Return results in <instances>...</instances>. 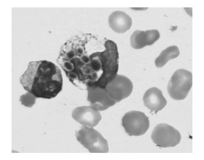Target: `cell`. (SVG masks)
Returning <instances> with one entry per match:
<instances>
[{"instance_id": "6da1fadb", "label": "cell", "mask_w": 204, "mask_h": 160, "mask_svg": "<svg viewBox=\"0 0 204 160\" xmlns=\"http://www.w3.org/2000/svg\"><path fill=\"white\" fill-rule=\"evenodd\" d=\"M24 89L37 98L50 99L62 90L63 80L60 68L46 60L32 61L21 76Z\"/></svg>"}, {"instance_id": "7a4b0ae2", "label": "cell", "mask_w": 204, "mask_h": 160, "mask_svg": "<svg viewBox=\"0 0 204 160\" xmlns=\"http://www.w3.org/2000/svg\"><path fill=\"white\" fill-rule=\"evenodd\" d=\"M78 141L90 153H107L109 151L107 141L93 127L83 125L75 131Z\"/></svg>"}, {"instance_id": "3957f363", "label": "cell", "mask_w": 204, "mask_h": 160, "mask_svg": "<svg viewBox=\"0 0 204 160\" xmlns=\"http://www.w3.org/2000/svg\"><path fill=\"white\" fill-rule=\"evenodd\" d=\"M192 85V74L186 70H176L168 83L167 90L170 97L177 100H182L187 96Z\"/></svg>"}, {"instance_id": "277c9868", "label": "cell", "mask_w": 204, "mask_h": 160, "mask_svg": "<svg viewBox=\"0 0 204 160\" xmlns=\"http://www.w3.org/2000/svg\"><path fill=\"white\" fill-rule=\"evenodd\" d=\"M151 138L157 146L166 148L174 147L180 143V133L173 127L166 123L157 125L152 132Z\"/></svg>"}, {"instance_id": "5b68a950", "label": "cell", "mask_w": 204, "mask_h": 160, "mask_svg": "<svg viewBox=\"0 0 204 160\" xmlns=\"http://www.w3.org/2000/svg\"><path fill=\"white\" fill-rule=\"evenodd\" d=\"M122 124L126 132L130 136L144 134L150 126L149 118L144 113L132 111L126 113L122 119Z\"/></svg>"}, {"instance_id": "8992f818", "label": "cell", "mask_w": 204, "mask_h": 160, "mask_svg": "<svg viewBox=\"0 0 204 160\" xmlns=\"http://www.w3.org/2000/svg\"><path fill=\"white\" fill-rule=\"evenodd\" d=\"M133 88V83L130 79L118 74H117L105 88L109 96L116 103L129 97Z\"/></svg>"}, {"instance_id": "52a82bcc", "label": "cell", "mask_w": 204, "mask_h": 160, "mask_svg": "<svg viewBox=\"0 0 204 160\" xmlns=\"http://www.w3.org/2000/svg\"><path fill=\"white\" fill-rule=\"evenodd\" d=\"M73 118L80 124L93 127L102 119L99 111L91 106H83L75 109L72 113Z\"/></svg>"}, {"instance_id": "ba28073f", "label": "cell", "mask_w": 204, "mask_h": 160, "mask_svg": "<svg viewBox=\"0 0 204 160\" xmlns=\"http://www.w3.org/2000/svg\"><path fill=\"white\" fill-rule=\"evenodd\" d=\"M87 90V101L91 106L99 111L105 110L116 103L109 96L105 88L93 87Z\"/></svg>"}, {"instance_id": "9c48e42d", "label": "cell", "mask_w": 204, "mask_h": 160, "mask_svg": "<svg viewBox=\"0 0 204 160\" xmlns=\"http://www.w3.org/2000/svg\"><path fill=\"white\" fill-rule=\"evenodd\" d=\"M160 37V33L156 29L147 30L145 31L137 30L131 36V45L135 49H142L147 45H152Z\"/></svg>"}, {"instance_id": "30bf717a", "label": "cell", "mask_w": 204, "mask_h": 160, "mask_svg": "<svg viewBox=\"0 0 204 160\" xmlns=\"http://www.w3.org/2000/svg\"><path fill=\"white\" fill-rule=\"evenodd\" d=\"M143 100L146 107L156 112L161 110L167 104L162 91L155 87L151 88L146 91Z\"/></svg>"}, {"instance_id": "8fae6325", "label": "cell", "mask_w": 204, "mask_h": 160, "mask_svg": "<svg viewBox=\"0 0 204 160\" xmlns=\"http://www.w3.org/2000/svg\"><path fill=\"white\" fill-rule=\"evenodd\" d=\"M108 22L110 27L114 31L119 33H123L130 29L132 24V20L124 12L116 11L110 15Z\"/></svg>"}, {"instance_id": "7c38bea8", "label": "cell", "mask_w": 204, "mask_h": 160, "mask_svg": "<svg viewBox=\"0 0 204 160\" xmlns=\"http://www.w3.org/2000/svg\"><path fill=\"white\" fill-rule=\"evenodd\" d=\"M178 47L175 45L169 46L163 50L156 58L155 63L158 68H161L170 60L177 58L180 55Z\"/></svg>"}, {"instance_id": "4fadbf2b", "label": "cell", "mask_w": 204, "mask_h": 160, "mask_svg": "<svg viewBox=\"0 0 204 160\" xmlns=\"http://www.w3.org/2000/svg\"><path fill=\"white\" fill-rule=\"evenodd\" d=\"M187 8H186L185 11L187 12V13H188V14H189V15H190L191 16V10H189V8H187ZM191 16H192V15H191Z\"/></svg>"}]
</instances>
